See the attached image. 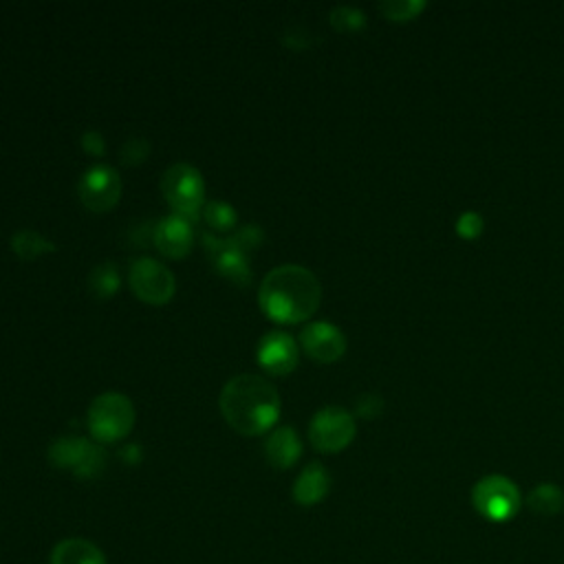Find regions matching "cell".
<instances>
[{"label": "cell", "mask_w": 564, "mask_h": 564, "mask_svg": "<svg viewBox=\"0 0 564 564\" xmlns=\"http://www.w3.org/2000/svg\"><path fill=\"white\" fill-rule=\"evenodd\" d=\"M218 406L225 421L245 436L269 432L280 417L278 391L265 377L254 373L237 375L225 384Z\"/></svg>", "instance_id": "cell-1"}, {"label": "cell", "mask_w": 564, "mask_h": 564, "mask_svg": "<svg viewBox=\"0 0 564 564\" xmlns=\"http://www.w3.org/2000/svg\"><path fill=\"white\" fill-rule=\"evenodd\" d=\"M322 300V287L313 272L300 265H280L261 283L259 302L263 313L278 324L309 320Z\"/></svg>", "instance_id": "cell-2"}, {"label": "cell", "mask_w": 564, "mask_h": 564, "mask_svg": "<svg viewBox=\"0 0 564 564\" xmlns=\"http://www.w3.org/2000/svg\"><path fill=\"white\" fill-rule=\"evenodd\" d=\"M135 428V406L122 393H104L88 408V430L101 443L127 439Z\"/></svg>", "instance_id": "cell-3"}, {"label": "cell", "mask_w": 564, "mask_h": 564, "mask_svg": "<svg viewBox=\"0 0 564 564\" xmlns=\"http://www.w3.org/2000/svg\"><path fill=\"white\" fill-rule=\"evenodd\" d=\"M49 461L77 479H95L106 468V453L99 443L82 436H64L49 447Z\"/></svg>", "instance_id": "cell-4"}, {"label": "cell", "mask_w": 564, "mask_h": 564, "mask_svg": "<svg viewBox=\"0 0 564 564\" xmlns=\"http://www.w3.org/2000/svg\"><path fill=\"white\" fill-rule=\"evenodd\" d=\"M358 425L349 410L326 406L317 410L309 425V441L322 455L343 453L356 439Z\"/></svg>", "instance_id": "cell-5"}, {"label": "cell", "mask_w": 564, "mask_h": 564, "mask_svg": "<svg viewBox=\"0 0 564 564\" xmlns=\"http://www.w3.org/2000/svg\"><path fill=\"white\" fill-rule=\"evenodd\" d=\"M520 492L514 481L503 475L483 477L472 490L475 509L492 523H507L520 509Z\"/></svg>", "instance_id": "cell-6"}, {"label": "cell", "mask_w": 564, "mask_h": 564, "mask_svg": "<svg viewBox=\"0 0 564 564\" xmlns=\"http://www.w3.org/2000/svg\"><path fill=\"white\" fill-rule=\"evenodd\" d=\"M161 192L177 214L194 218L203 207L205 181L201 172L190 164H175L164 172Z\"/></svg>", "instance_id": "cell-7"}, {"label": "cell", "mask_w": 564, "mask_h": 564, "mask_svg": "<svg viewBox=\"0 0 564 564\" xmlns=\"http://www.w3.org/2000/svg\"><path fill=\"white\" fill-rule=\"evenodd\" d=\"M77 192H80V201L84 203V207H88L91 212L104 214L120 203L122 179L116 168H110L106 164H97L82 175Z\"/></svg>", "instance_id": "cell-8"}, {"label": "cell", "mask_w": 564, "mask_h": 564, "mask_svg": "<svg viewBox=\"0 0 564 564\" xmlns=\"http://www.w3.org/2000/svg\"><path fill=\"white\" fill-rule=\"evenodd\" d=\"M131 289L146 304H168L175 298L177 283L172 272L153 259H140L131 267Z\"/></svg>", "instance_id": "cell-9"}, {"label": "cell", "mask_w": 564, "mask_h": 564, "mask_svg": "<svg viewBox=\"0 0 564 564\" xmlns=\"http://www.w3.org/2000/svg\"><path fill=\"white\" fill-rule=\"evenodd\" d=\"M207 256L214 265V269L228 278L230 283L239 285V287H248L252 280V272H250V261L248 254L232 241V239H216L212 235L203 237Z\"/></svg>", "instance_id": "cell-10"}, {"label": "cell", "mask_w": 564, "mask_h": 564, "mask_svg": "<svg viewBox=\"0 0 564 564\" xmlns=\"http://www.w3.org/2000/svg\"><path fill=\"white\" fill-rule=\"evenodd\" d=\"M300 345L302 351L320 364L337 362L347 353L345 333L328 322H311L309 326H304V331L300 333Z\"/></svg>", "instance_id": "cell-11"}, {"label": "cell", "mask_w": 564, "mask_h": 564, "mask_svg": "<svg viewBox=\"0 0 564 564\" xmlns=\"http://www.w3.org/2000/svg\"><path fill=\"white\" fill-rule=\"evenodd\" d=\"M259 364L272 373V375H289L296 371L300 351L293 337L285 331H272L267 333L256 351Z\"/></svg>", "instance_id": "cell-12"}, {"label": "cell", "mask_w": 564, "mask_h": 564, "mask_svg": "<svg viewBox=\"0 0 564 564\" xmlns=\"http://www.w3.org/2000/svg\"><path fill=\"white\" fill-rule=\"evenodd\" d=\"M153 241L159 254H164L166 259H172V261L185 259L194 248V232H192L190 218L177 212L161 218L153 232Z\"/></svg>", "instance_id": "cell-13"}, {"label": "cell", "mask_w": 564, "mask_h": 564, "mask_svg": "<svg viewBox=\"0 0 564 564\" xmlns=\"http://www.w3.org/2000/svg\"><path fill=\"white\" fill-rule=\"evenodd\" d=\"M265 457L276 470H289L302 457V441L289 425L276 428L265 441Z\"/></svg>", "instance_id": "cell-14"}, {"label": "cell", "mask_w": 564, "mask_h": 564, "mask_svg": "<svg viewBox=\"0 0 564 564\" xmlns=\"http://www.w3.org/2000/svg\"><path fill=\"white\" fill-rule=\"evenodd\" d=\"M331 490V477L328 472L324 470V466L320 464H309L300 477L296 479V485H293V499L298 505L302 507H311V505H317L326 499Z\"/></svg>", "instance_id": "cell-15"}, {"label": "cell", "mask_w": 564, "mask_h": 564, "mask_svg": "<svg viewBox=\"0 0 564 564\" xmlns=\"http://www.w3.org/2000/svg\"><path fill=\"white\" fill-rule=\"evenodd\" d=\"M51 564H106L104 551L86 538H67L51 551Z\"/></svg>", "instance_id": "cell-16"}, {"label": "cell", "mask_w": 564, "mask_h": 564, "mask_svg": "<svg viewBox=\"0 0 564 564\" xmlns=\"http://www.w3.org/2000/svg\"><path fill=\"white\" fill-rule=\"evenodd\" d=\"M12 250L21 261H36L45 254L56 252V245L34 230H21L12 237Z\"/></svg>", "instance_id": "cell-17"}, {"label": "cell", "mask_w": 564, "mask_h": 564, "mask_svg": "<svg viewBox=\"0 0 564 564\" xmlns=\"http://www.w3.org/2000/svg\"><path fill=\"white\" fill-rule=\"evenodd\" d=\"M529 509L538 516H555L564 509V492L553 483H540L529 494Z\"/></svg>", "instance_id": "cell-18"}, {"label": "cell", "mask_w": 564, "mask_h": 564, "mask_svg": "<svg viewBox=\"0 0 564 564\" xmlns=\"http://www.w3.org/2000/svg\"><path fill=\"white\" fill-rule=\"evenodd\" d=\"M120 285H122V278H120V272L118 267L112 263H101L97 265L91 276H88V287H91V293L99 300H108L110 296H116L120 291Z\"/></svg>", "instance_id": "cell-19"}, {"label": "cell", "mask_w": 564, "mask_h": 564, "mask_svg": "<svg viewBox=\"0 0 564 564\" xmlns=\"http://www.w3.org/2000/svg\"><path fill=\"white\" fill-rule=\"evenodd\" d=\"M203 218L214 232H230L237 228V209L225 201L205 203Z\"/></svg>", "instance_id": "cell-20"}, {"label": "cell", "mask_w": 564, "mask_h": 564, "mask_svg": "<svg viewBox=\"0 0 564 564\" xmlns=\"http://www.w3.org/2000/svg\"><path fill=\"white\" fill-rule=\"evenodd\" d=\"M425 10L423 0H384L380 5V12L388 21H412Z\"/></svg>", "instance_id": "cell-21"}, {"label": "cell", "mask_w": 564, "mask_h": 564, "mask_svg": "<svg viewBox=\"0 0 564 564\" xmlns=\"http://www.w3.org/2000/svg\"><path fill=\"white\" fill-rule=\"evenodd\" d=\"M331 25L340 32V34H356L360 29H364L367 25V16L364 12L356 10V8H335L331 12Z\"/></svg>", "instance_id": "cell-22"}, {"label": "cell", "mask_w": 564, "mask_h": 564, "mask_svg": "<svg viewBox=\"0 0 564 564\" xmlns=\"http://www.w3.org/2000/svg\"><path fill=\"white\" fill-rule=\"evenodd\" d=\"M485 230V220L479 212H464L457 220V232L459 237L472 241V239H479Z\"/></svg>", "instance_id": "cell-23"}, {"label": "cell", "mask_w": 564, "mask_h": 564, "mask_svg": "<svg viewBox=\"0 0 564 564\" xmlns=\"http://www.w3.org/2000/svg\"><path fill=\"white\" fill-rule=\"evenodd\" d=\"M151 153V144L144 137H131L122 148V161L129 166H140L146 161Z\"/></svg>", "instance_id": "cell-24"}, {"label": "cell", "mask_w": 564, "mask_h": 564, "mask_svg": "<svg viewBox=\"0 0 564 564\" xmlns=\"http://www.w3.org/2000/svg\"><path fill=\"white\" fill-rule=\"evenodd\" d=\"M232 241L248 254V252L259 250V248L263 245L265 235H263V230L259 228V225H245V228H241V230L232 237Z\"/></svg>", "instance_id": "cell-25"}, {"label": "cell", "mask_w": 564, "mask_h": 564, "mask_svg": "<svg viewBox=\"0 0 564 564\" xmlns=\"http://www.w3.org/2000/svg\"><path fill=\"white\" fill-rule=\"evenodd\" d=\"M384 410V401L377 395H364L358 401V415L364 419H375Z\"/></svg>", "instance_id": "cell-26"}, {"label": "cell", "mask_w": 564, "mask_h": 564, "mask_svg": "<svg viewBox=\"0 0 564 564\" xmlns=\"http://www.w3.org/2000/svg\"><path fill=\"white\" fill-rule=\"evenodd\" d=\"M82 148L93 155V157H104L106 153V142L104 137L97 133V131H88L84 137H82Z\"/></svg>", "instance_id": "cell-27"}, {"label": "cell", "mask_w": 564, "mask_h": 564, "mask_svg": "<svg viewBox=\"0 0 564 564\" xmlns=\"http://www.w3.org/2000/svg\"><path fill=\"white\" fill-rule=\"evenodd\" d=\"M122 457H124L129 464H133V461L137 464V461H140V445H127Z\"/></svg>", "instance_id": "cell-28"}]
</instances>
